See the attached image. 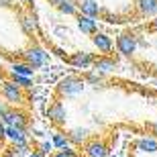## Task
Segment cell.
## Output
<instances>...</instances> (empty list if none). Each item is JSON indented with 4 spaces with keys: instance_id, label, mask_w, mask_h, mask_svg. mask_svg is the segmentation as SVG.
<instances>
[{
    "instance_id": "1",
    "label": "cell",
    "mask_w": 157,
    "mask_h": 157,
    "mask_svg": "<svg viewBox=\"0 0 157 157\" xmlns=\"http://www.w3.org/2000/svg\"><path fill=\"white\" fill-rule=\"evenodd\" d=\"M55 90H57L59 98H76L86 90V82L80 76H65L57 82Z\"/></svg>"
},
{
    "instance_id": "2",
    "label": "cell",
    "mask_w": 157,
    "mask_h": 157,
    "mask_svg": "<svg viewBox=\"0 0 157 157\" xmlns=\"http://www.w3.org/2000/svg\"><path fill=\"white\" fill-rule=\"evenodd\" d=\"M21 55H23V61H25V63H29L33 70L43 67V65L47 63V59H49V53H47L41 45H37V43L29 45L23 53H21Z\"/></svg>"
},
{
    "instance_id": "3",
    "label": "cell",
    "mask_w": 157,
    "mask_h": 157,
    "mask_svg": "<svg viewBox=\"0 0 157 157\" xmlns=\"http://www.w3.org/2000/svg\"><path fill=\"white\" fill-rule=\"evenodd\" d=\"M0 94L2 98L8 102L10 106H21L25 102V94H23V88H18L14 82L10 80H2V86H0Z\"/></svg>"
},
{
    "instance_id": "4",
    "label": "cell",
    "mask_w": 157,
    "mask_h": 157,
    "mask_svg": "<svg viewBox=\"0 0 157 157\" xmlns=\"http://www.w3.org/2000/svg\"><path fill=\"white\" fill-rule=\"evenodd\" d=\"M117 51L121 53L122 57H133L135 53H137V49H139V45H137V35L135 33H131V31H127V33H121V35L117 37Z\"/></svg>"
},
{
    "instance_id": "5",
    "label": "cell",
    "mask_w": 157,
    "mask_h": 157,
    "mask_svg": "<svg viewBox=\"0 0 157 157\" xmlns=\"http://www.w3.org/2000/svg\"><path fill=\"white\" fill-rule=\"evenodd\" d=\"M0 122H2L6 128L8 127L27 128V124H29V114L25 110H21V108H17V106H12V108H8V110L0 117Z\"/></svg>"
},
{
    "instance_id": "6",
    "label": "cell",
    "mask_w": 157,
    "mask_h": 157,
    "mask_svg": "<svg viewBox=\"0 0 157 157\" xmlns=\"http://www.w3.org/2000/svg\"><path fill=\"white\" fill-rule=\"evenodd\" d=\"M45 114H47V118H49L55 127H65V122H67V110H65V106H63L61 100L51 102V104L47 106Z\"/></svg>"
},
{
    "instance_id": "7",
    "label": "cell",
    "mask_w": 157,
    "mask_h": 157,
    "mask_svg": "<svg viewBox=\"0 0 157 157\" xmlns=\"http://www.w3.org/2000/svg\"><path fill=\"white\" fill-rule=\"evenodd\" d=\"M94 61H96V57H94V53H90V51H76L67 57V63H70L71 67H78V70L92 67Z\"/></svg>"
},
{
    "instance_id": "8",
    "label": "cell",
    "mask_w": 157,
    "mask_h": 157,
    "mask_svg": "<svg viewBox=\"0 0 157 157\" xmlns=\"http://www.w3.org/2000/svg\"><path fill=\"white\" fill-rule=\"evenodd\" d=\"M18 25H21L23 33L29 37L37 35V31H39V23L33 12H18Z\"/></svg>"
},
{
    "instance_id": "9",
    "label": "cell",
    "mask_w": 157,
    "mask_h": 157,
    "mask_svg": "<svg viewBox=\"0 0 157 157\" xmlns=\"http://www.w3.org/2000/svg\"><path fill=\"white\" fill-rule=\"evenodd\" d=\"M84 155L86 157H108V145L100 139H90L84 145Z\"/></svg>"
},
{
    "instance_id": "10",
    "label": "cell",
    "mask_w": 157,
    "mask_h": 157,
    "mask_svg": "<svg viewBox=\"0 0 157 157\" xmlns=\"http://www.w3.org/2000/svg\"><path fill=\"white\" fill-rule=\"evenodd\" d=\"M92 43H94V47H96L102 55H108V53L114 49V41H112V37L106 35V33H102V31H98L96 35H92Z\"/></svg>"
},
{
    "instance_id": "11",
    "label": "cell",
    "mask_w": 157,
    "mask_h": 157,
    "mask_svg": "<svg viewBox=\"0 0 157 157\" xmlns=\"http://www.w3.org/2000/svg\"><path fill=\"white\" fill-rule=\"evenodd\" d=\"M29 137H31L29 128H21V127H8V128H6V139L10 141L12 145L29 143Z\"/></svg>"
},
{
    "instance_id": "12",
    "label": "cell",
    "mask_w": 157,
    "mask_h": 157,
    "mask_svg": "<svg viewBox=\"0 0 157 157\" xmlns=\"http://www.w3.org/2000/svg\"><path fill=\"white\" fill-rule=\"evenodd\" d=\"M78 10L84 17L98 18L100 12H102V6L98 4V0H78Z\"/></svg>"
},
{
    "instance_id": "13",
    "label": "cell",
    "mask_w": 157,
    "mask_h": 157,
    "mask_svg": "<svg viewBox=\"0 0 157 157\" xmlns=\"http://www.w3.org/2000/svg\"><path fill=\"white\" fill-rule=\"evenodd\" d=\"M49 4H53L65 17H78L80 14V10H78V0H49Z\"/></svg>"
},
{
    "instance_id": "14",
    "label": "cell",
    "mask_w": 157,
    "mask_h": 157,
    "mask_svg": "<svg viewBox=\"0 0 157 157\" xmlns=\"http://www.w3.org/2000/svg\"><path fill=\"white\" fill-rule=\"evenodd\" d=\"M117 61L112 57H108V55H100V57H96V61H94L92 70L98 71V74H108V71H114L117 70Z\"/></svg>"
},
{
    "instance_id": "15",
    "label": "cell",
    "mask_w": 157,
    "mask_h": 157,
    "mask_svg": "<svg viewBox=\"0 0 157 157\" xmlns=\"http://www.w3.org/2000/svg\"><path fill=\"white\" fill-rule=\"evenodd\" d=\"M78 29L84 35H96L98 33V21L90 18V17H84V14H78Z\"/></svg>"
},
{
    "instance_id": "16",
    "label": "cell",
    "mask_w": 157,
    "mask_h": 157,
    "mask_svg": "<svg viewBox=\"0 0 157 157\" xmlns=\"http://www.w3.org/2000/svg\"><path fill=\"white\" fill-rule=\"evenodd\" d=\"M133 147L139 153H157V139L153 137H141L133 143Z\"/></svg>"
},
{
    "instance_id": "17",
    "label": "cell",
    "mask_w": 157,
    "mask_h": 157,
    "mask_svg": "<svg viewBox=\"0 0 157 157\" xmlns=\"http://www.w3.org/2000/svg\"><path fill=\"white\" fill-rule=\"evenodd\" d=\"M141 17H157V0H135Z\"/></svg>"
},
{
    "instance_id": "18",
    "label": "cell",
    "mask_w": 157,
    "mask_h": 157,
    "mask_svg": "<svg viewBox=\"0 0 157 157\" xmlns=\"http://www.w3.org/2000/svg\"><path fill=\"white\" fill-rule=\"evenodd\" d=\"M67 135V139H70L71 145H86L88 143V128L86 127H76V128H71L70 133H65Z\"/></svg>"
},
{
    "instance_id": "19",
    "label": "cell",
    "mask_w": 157,
    "mask_h": 157,
    "mask_svg": "<svg viewBox=\"0 0 157 157\" xmlns=\"http://www.w3.org/2000/svg\"><path fill=\"white\" fill-rule=\"evenodd\" d=\"M8 71H10V76H23V78H33V74H35V70L25 61H14L8 67Z\"/></svg>"
},
{
    "instance_id": "20",
    "label": "cell",
    "mask_w": 157,
    "mask_h": 157,
    "mask_svg": "<svg viewBox=\"0 0 157 157\" xmlns=\"http://www.w3.org/2000/svg\"><path fill=\"white\" fill-rule=\"evenodd\" d=\"M51 143L55 149H59V151H63V149H70V139H67V135L61 133V131H55V133H51Z\"/></svg>"
},
{
    "instance_id": "21",
    "label": "cell",
    "mask_w": 157,
    "mask_h": 157,
    "mask_svg": "<svg viewBox=\"0 0 157 157\" xmlns=\"http://www.w3.org/2000/svg\"><path fill=\"white\" fill-rule=\"evenodd\" d=\"M53 149H55V147H53V143H51V139H43V141H39V143H37V151L41 153V155H53Z\"/></svg>"
},
{
    "instance_id": "22",
    "label": "cell",
    "mask_w": 157,
    "mask_h": 157,
    "mask_svg": "<svg viewBox=\"0 0 157 157\" xmlns=\"http://www.w3.org/2000/svg\"><path fill=\"white\" fill-rule=\"evenodd\" d=\"M10 151H12V155H14V157H29L33 149L29 147V143H23V145H12Z\"/></svg>"
},
{
    "instance_id": "23",
    "label": "cell",
    "mask_w": 157,
    "mask_h": 157,
    "mask_svg": "<svg viewBox=\"0 0 157 157\" xmlns=\"http://www.w3.org/2000/svg\"><path fill=\"white\" fill-rule=\"evenodd\" d=\"M84 82H90V84H94V86L98 88L104 84V78H102V74H98V71H88L86 76H84Z\"/></svg>"
},
{
    "instance_id": "24",
    "label": "cell",
    "mask_w": 157,
    "mask_h": 157,
    "mask_svg": "<svg viewBox=\"0 0 157 157\" xmlns=\"http://www.w3.org/2000/svg\"><path fill=\"white\" fill-rule=\"evenodd\" d=\"M10 82H14L18 88H23V90H29L33 88V80L31 78H23V76H10Z\"/></svg>"
},
{
    "instance_id": "25",
    "label": "cell",
    "mask_w": 157,
    "mask_h": 157,
    "mask_svg": "<svg viewBox=\"0 0 157 157\" xmlns=\"http://www.w3.org/2000/svg\"><path fill=\"white\" fill-rule=\"evenodd\" d=\"M100 17H102V21H106V23H110V25H118V23H122L121 17H118L117 12L104 10V8H102V12H100Z\"/></svg>"
},
{
    "instance_id": "26",
    "label": "cell",
    "mask_w": 157,
    "mask_h": 157,
    "mask_svg": "<svg viewBox=\"0 0 157 157\" xmlns=\"http://www.w3.org/2000/svg\"><path fill=\"white\" fill-rule=\"evenodd\" d=\"M51 157H80V155H78L76 149H71V147H70V149H63V151H55Z\"/></svg>"
},
{
    "instance_id": "27",
    "label": "cell",
    "mask_w": 157,
    "mask_h": 157,
    "mask_svg": "<svg viewBox=\"0 0 157 157\" xmlns=\"http://www.w3.org/2000/svg\"><path fill=\"white\" fill-rule=\"evenodd\" d=\"M137 45L143 47V49H147V47H149V41H147L143 35H137Z\"/></svg>"
},
{
    "instance_id": "28",
    "label": "cell",
    "mask_w": 157,
    "mask_h": 157,
    "mask_svg": "<svg viewBox=\"0 0 157 157\" xmlns=\"http://www.w3.org/2000/svg\"><path fill=\"white\" fill-rule=\"evenodd\" d=\"M53 51H55V55H57V57H61V59H65V61H67V55H65V49H61V47H51Z\"/></svg>"
},
{
    "instance_id": "29",
    "label": "cell",
    "mask_w": 157,
    "mask_h": 157,
    "mask_svg": "<svg viewBox=\"0 0 157 157\" xmlns=\"http://www.w3.org/2000/svg\"><path fill=\"white\" fill-rule=\"evenodd\" d=\"M12 0H0V8H10Z\"/></svg>"
},
{
    "instance_id": "30",
    "label": "cell",
    "mask_w": 157,
    "mask_h": 157,
    "mask_svg": "<svg viewBox=\"0 0 157 157\" xmlns=\"http://www.w3.org/2000/svg\"><path fill=\"white\" fill-rule=\"evenodd\" d=\"M2 139H6V127L0 122V143H2Z\"/></svg>"
},
{
    "instance_id": "31",
    "label": "cell",
    "mask_w": 157,
    "mask_h": 157,
    "mask_svg": "<svg viewBox=\"0 0 157 157\" xmlns=\"http://www.w3.org/2000/svg\"><path fill=\"white\" fill-rule=\"evenodd\" d=\"M149 29H151L153 33H157V17H155V18L151 21V25H149Z\"/></svg>"
},
{
    "instance_id": "32",
    "label": "cell",
    "mask_w": 157,
    "mask_h": 157,
    "mask_svg": "<svg viewBox=\"0 0 157 157\" xmlns=\"http://www.w3.org/2000/svg\"><path fill=\"white\" fill-rule=\"evenodd\" d=\"M147 127L151 128V131H153V135H155V137H157V124H155V122H149V124H147Z\"/></svg>"
},
{
    "instance_id": "33",
    "label": "cell",
    "mask_w": 157,
    "mask_h": 157,
    "mask_svg": "<svg viewBox=\"0 0 157 157\" xmlns=\"http://www.w3.org/2000/svg\"><path fill=\"white\" fill-rule=\"evenodd\" d=\"M29 157H45V155H41V153L35 149V151H31V155H29Z\"/></svg>"
},
{
    "instance_id": "34",
    "label": "cell",
    "mask_w": 157,
    "mask_h": 157,
    "mask_svg": "<svg viewBox=\"0 0 157 157\" xmlns=\"http://www.w3.org/2000/svg\"><path fill=\"white\" fill-rule=\"evenodd\" d=\"M18 2H21V4H33L35 0H18Z\"/></svg>"
},
{
    "instance_id": "35",
    "label": "cell",
    "mask_w": 157,
    "mask_h": 157,
    "mask_svg": "<svg viewBox=\"0 0 157 157\" xmlns=\"http://www.w3.org/2000/svg\"><path fill=\"white\" fill-rule=\"evenodd\" d=\"M112 157H121V155H112Z\"/></svg>"
},
{
    "instance_id": "36",
    "label": "cell",
    "mask_w": 157,
    "mask_h": 157,
    "mask_svg": "<svg viewBox=\"0 0 157 157\" xmlns=\"http://www.w3.org/2000/svg\"><path fill=\"white\" fill-rule=\"evenodd\" d=\"M80 157H86V155H80Z\"/></svg>"
}]
</instances>
